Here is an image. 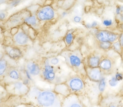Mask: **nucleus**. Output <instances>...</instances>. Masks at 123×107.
Returning a JSON list of instances; mask_svg holds the SVG:
<instances>
[{"mask_svg": "<svg viewBox=\"0 0 123 107\" xmlns=\"http://www.w3.org/2000/svg\"><path fill=\"white\" fill-rule=\"evenodd\" d=\"M23 102L34 107H61L62 101L54 90L40 89L35 86L30 87L26 95L22 97Z\"/></svg>", "mask_w": 123, "mask_h": 107, "instance_id": "1", "label": "nucleus"}, {"mask_svg": "<svg viewBox=\"0 0 123 107\" xmlns=\"http://www.w3.org/2000/svg\"><path fill=\"white\" fill-rule=\"evenodd\" d=\"M60 55L65 60V63L77 75L83 79L86 77L84 59L80 48L76 50H65L61 53Z\"/></svg>", "mask_w": 123, "mask_h": 107, "instance_id": "2", "label": "nucleus"}, {"mask_svg": "<svg viewBox=\"0 0 123 107\" xmlns=\"http://www.w3.org/2000/svg\"><path fill=\"white\" fill-rule=\"evenodd\" d=\"M31 14L27 9L20 10L9 16L4 23V28L10 29L19 27L24 24V19L27 16Z\"/></svg>", "mask_w": 123, "mask_h": 107, "instance_id": "3", "label": "nucleus"}, {"mask_svg": "<svg viewBox=\"0 0 123 107\" xmlns=\"http://www.w3.org/2000/svg\"><path fill=\"white\" fill-rule=\"evenodd\" d=\"M5 87L8 94L21 97L26 95L30 89L22 80L5 84Z\"/></svg>", "mask_w": 123, "mask_h": 107, "instance_id": "4", "label": "nucleus"}, {"mask_svg": "<svg viewBox=\"0 0 123 107\" xmlns=\"http://www.w3.org/2000/svg\"><path fill=\"white\" fill-rule=\"evenodd\" d=\"M71 93L80 95L85 91V84L83 78L78 75L72 76L65 82Z\"/></svg>", "mask_w": 123, "mask_h": 107, "instance_id": "5", "label": "nucleus"}, {"mask_svg": "<svg viewBox=\"0 0 123 107\" xmlns=\"http://www.w3.org/2000/svg\"><path fill=\"white\" fill-rule=\"evenodd\" d=\"M42 71L40 76L43 79L49 83H53L56 80L57 72L56 67L49 63L48 58H44L41 64Z\"/></svg>", "mask_w": 123, "mask_h": 107, "instance_id": "6", "label": "nucleus"}, {"mask_svg": "<svg viewBox=\"0 0 123 107\" xmlns=\"http://www.w3.org/2000/svg\"><path fill=\"white\" fill-rule=\"evenodd\" d=\"M36 16L40 22H50L56 16V11L51 6L44 5L40 7L36 13Z\"/></svg>", "mask_w": 123, "mask_h": 107, "instance_id": "7", "label": "nucleus"}, {"mask_svg": "<svg viewBox=\"0 0 123 107\" xmlns=\"http://www.w3.org/2000/svg\"><path fill=\"white\" fill-rule=\"evenodd\" d=\"M12 41L14 46L18 47H26L32 42V39L24 31L21 26L18 27V30L12 36Z\"/></svg>", "mask_w": 123, "mask_h": 107, "instance_id": "8", "label": "nucleus"}, {"mask_svg": "<svg viewBox=\"0 0 123 107\" xmlns=\"http://www.w3.org/2000/svg\"><path fill=\"white\" fill-rule=\"evenodd\" d=\"M120 34L108 30H99L95 34V37L97 42L113 43L118 40Z\"/></svg>", "mask_w": 123, "mask_h": 107, "instance_id": "9", "label": "nucleus"}, {"mask_svg": "<svg viewBox=\"0 0 123 107\" xmlns=\"http://www.w3.org/2000/svg\"><path fill=\"white\" fill-rule=\"evenodd\" d=\"M99 67L104 75H111L114 71V61L107 56H103L101 59Z\"/></svg>", "mask_w": 123, "mask_h": 107, "instance_id": "10", "label": "nucleus"}, {"mask_svg": "<svg viewBox=\"0 0 123 107\" xmlns=\"http://www.w3.org/2000/svg\"><path fill=\"white\" fill-rule=\"evenodd\" d=\"M61 107H84V106L79 95L71 93L63 98Z\"/></svg>", "mask_w": 123, "mask_h": 107, "instance_id": "11", "label": "nucleus"}, {"mask_svg": "<svg viewBox=\"0 0 123 107\" xmlns=\"http://www.w3.org/2000/svg\"><path fill=\"white\" fill-rule=\"evenodd\" d=\"M25 68L28 74L32 77L40 75L42 71L41 64L33 60H27L25 64Z\"/></svg>", "mask_w": 123, "mask_h": 107, "instance_id": "12", "label": "nucleus"}, {"mask_svg": "<svg viewBox=\"0 0 123 107\" xmlns=\"http://www.w3.org/2000/svg\"><path fill=\"white\" fill-rule=\"evenodd\" d=\"M85 70L86 77L89 80L95 83L99 82L105 76L99 67L91 68L86 66Z\"/></svg>", "mask_w": 123, "mask_h": 107, "instance_id": "13", "label": "nucleus"}, {"mask_svg": "<svg viewBox=\"0 0 123 107\" xmlns=\"http://www.w3.org/2000/svg\"><path fill=\"white\" fill-rule=\"evenodd\" d=\"M20 80H22V77L19 70L15 67H10L6 75L4 77L3 81L5 85Z\"/></svg>", "mask_w": 123, "mask_h": 107, "instance_id": "14", "label": "nucleus"}, {"mask_svg": "<svg viewBox=\"0 0 123 107\" xmlns=\"http://www.w3.org/2000/svg\"><path fill=\"white\" fill-rule=\"evenodd\" d=\"M5 54L11 59L18 60L23 57V53L19 47L15 46H4Z\"/></svg>", "mask_w": 123, "mask_h": 107, "instance_id": "15", "label": "nucleus"}, {"mask_svg": "<svg viewBox=\"0 0 123 107\" xmlns=\"http://www.w3.org/2000/svg\"><path fill=\"white\" fill-rule=\"evenodd\" d=\"M103 55H100L99 54L93 53L89 55L87 57L86 63L85 65L91 68L99 67L101 59Z\"/></svg>", "mask_w": 123, "mask_h": 107, "instance_id": "16", "label": "nucleus"}, {"mask_svg": "<svg viewBox=\"0 0 123 107\" xmlns=\"http://www.w3.org/2000/svg\"><path fill=\"white\" fill-rule=\"evenodd\" d=\"M53 90L57 94L60 96H62L63 98L71 94L69 88L65 82L56 84Z\"/></svg>", "mask_w": 123, "mask_h": 107, "instance_id": "17", "label": "nucleus"}, {"mask_svg": "<svg viewBox=\"0 0 123 107\" xmlns=\"http://www.w3.org/2000/svg\"><path fill=\"white\" fill-rule=\"evenodd\" d=\"M40 22L37 18L36 14L31 13L25 18L24 24L33 28L34 29H38L40 27Z\"/></svg>", "mask_w": 123, "mask_h": 107, "instance_id": "18", "label": "nucleus"}, {"mask_svg": "<svg viewBox=\"0 0 123 107\" xmlns=\"http://www.w3.org/2000/svg\"><path fill=\"white\" fill-rule=\"evenodd\" d=\"M75 38V35L74 34V30H69L65 34L63 40L65 46L68 48L72 46L73 43Z\"/></svg>", "mask_w": 123, "mask_h": 107, "instance_id": "19", "label": "nucleus"}, {"mask_svg": "<svg viewBox=\"0 0 123 107\" xmlns=\"http://www.w3.org/2000/svg\"><path fill=\"white\" fill-rule=\"evenodd\" d=\"M123 79V76L120 72H117L108 81V84L112 88L116 87L119 82Z\"/></svg>", "mask_w": 123, "mask_h": 107, "instance_id": "20", "label": "nucleus"}, {"mask_svg": "<svg viewBox=\"0 0 123 107\" xmlns=\"http://www.w3.org/2000/svg\"><path fill=\"white\" fill-rule=\"evenodd\" d=\"M10 66L7 61L4 58L0 60V77H4L6 75Z\"/></svg>", "mask_w": 123, "mask_h": 107, "instance_id": "21", "label": "nucleus"}, {"mask_svg": "<svg viewBox=\"0 0 123 107\" xmlns=\"http://www.w3.org/2000/svg\"><path fill=\"white\" fill-rule=\"evenodd\" d=\"M112 44V43L108 42H97V45L98 48H99L100 50L104 51H107L110 50V49H111Z\"/></svg>", "mask_w": 123, "mask_h": 107, "instance_id": "22", "label": "nucleus"}, {"mask_svg": "<svg viewBox=\"0 0 123 107\" xmlns=\"http://www.w3.org/2000/svg\"><path fill=\"white\" fill-rule=\"evenodd\" d=\"M111 49H112L114 51L117 53L118 54H119L121 56L122 55L123 50L118 40H117V42L112 43Z\"/></svg>", "mask_w": 123, "mask_h": 107, "instance_id": "23", "label": "nucleus"}, {"mask_svg": "<svg viewBox=\"0 0 123 107\" xmlns=\"http://www.w3.org/2000/svg\"><path fill=\"white\" fill-rule=\"evenodd\" d=\"M75 4V0H65L63 2L61 8L63 9L67 10H68L74 6Z\"/></svg>", "mask_w": 123, "mask_h": 107, "instance_id": "24", "label": "nucleus"}, {"mask_svg": "<svg viewBox=\"0 0 123 107\" xmlns=\"http://www.w3.org/2000/svg\"><path fill=\"white\" fill-rule=\"evenodd\" d=\"M106 83L107 82L105 77L102 78L99 82H98V89L101 93H103L106 87Z\"/></svg>", "mask_w": 123, "mask_h": 107, "instance_id": "25", "label": "nucleus"}, {"mask_svg": "<svg viewBox=\"0 0 123 107\" xmlns=\"http://www.w3.org/2000/svg\"><path fill=\"white\" fill-rule=\"evenodd\" d=\"M103 107H123V106L120 101H113L108 102L107 105L103 106Z\"/></svg>", "mask_w": 123, "mask_h": 107, "instance_id": "26", "label": "nucleus"}, {"mask_svg": "<svg viewBox=\"0 0 123 107\" xmlns=\"http://www.w3.org/2000/svg\"><path fill=\"white\" fill-rule=\"evenodd\" d=\"M49 63H50L53 66L56 67L59 64V59L58 58L54 57L48 58Z\"/></svg>", "mask_w": 123, "mask_h": 107, "instance_id": "27", "label": "nucleus"}, {"mask_svg": "<svg viewBox=\"0 0 123 107\" xmlns=\"http://www.w3.org/2000/svg\"><path fill=\"white\" fill-rule=\"evenodd\" d=\"M102 24H103V25L106 27H110L112 26L113 23L112 20L111 19H106L103 20V22H102Z\"/></svg>", "mask_w": 123, "mask_h": 107, "instance_id": "28", "label": "nucleus"}, {"mask_svg": "<svg viewBox=\"0 0 123 107\" xmlns=\"http://www.w3.org/2000/svg\"><path fill=\"white\" fill-rule=\"evenodd\" d=\"M72 19H73V22H74L77 24H78V23H80L81 22L82 20V18L81 16L80 15L76 14V15L73 16Z\"/></svg>", "mask_w": 123, "mask_h": 107, "instance_id": "29", "label": "nucleus"}, {"mask_svg": "<svg viewBox=\"0 0 123 107\" xmlns=\"http://www.w3.org/2000/svg\"><path fill=\"white\" fill-rule=\"evenodd\" d=\"M98 26V23L96 21H93L91 23H87L85 24V27L88 29H93Z\"/></svg>", "mask_w": 123, "mask_h": 107, "instance_id": "30", "label": "nucleus"}, {"mask_svg": "<svg viewBox=\"0 0 123 107\" xmlns=\"http://www.w3.org/2000/svg\"><path fill=\"white\" fill-rule=\"evenodd\" d=\"M7 13L6 11L0 10V21H4L6 20Z\"/></svg>", "mask_w": 123, "mask_h": 107, "instance_id": "31", "label": "nucleus"}, {"mask_svg": "<svg viewBox=\"0 0 123 107\" xmlns=\"http://www.w3.org/2000/svg\"><path fill=\"white\" fill-rule=\"evenodd\" d=\"M5 54V51H4V46L2 44H0V60L4 58V56Z\"/></svg>", "mask_w": 123, "mask_h": 107, "instance_id": "32", "label": "nucleus"}, {"mask_svg": "<svg viewBox=\"0 0 123 107\" xmlns=\"http://www.w3.org/2000/svg\"><path fill=\"white\" fill-rule=\"evenodd\" d=\"M118 40L121 44V47L122 48V50L123 51V32H121Z\"/></svg>", "mask_w": 123, "mask_h": 107, "instance_id": "33", "label": "nucleus"}, {"mask_svg": "<svg viewBox=\"0 0 123 107\" xmlns=\"http://www.w3.org/2000/svg\"><path fill=\"white\" fill-rule=\"evenodd\" d=\"M30 105H28L26 103H25V102H22L18 105H17L16 106H14L12 107H29Z\"/></svg>", "mask_w": 123, "mask_h": 107, "instance_id": "34", "label": "nucleus"}, {"mask_svg": "<svg viewBox=\"0 0 123 107\" xmlns=\"http://www.w3.org/2000/svg\"><path fill=\"white\" fill-rule=\"evenodd\" d=\"M121 6H118L116 8V13L117 15H120L121 13Z\"/></svg>", "mask_w": 123, "mask_h": 107, "instance_id": "35", "label": "nucleus"}, {"mask_svg": "<svg viewBox=\"0 0 123 107\" xmlns=\"http://www.w3.org/2000/svg\"><path fill=\"white\" fill-rule=\"evenodd\" d=\"M118 29L121 32H123V22H122L118 25Z\"/></svg>", "mask_w": 123, "mask_h": 107, "instance_id": "36", "label": "nucleus"}, {"mask_svg": "<svg viewBox=\"0 0 123 107\" xmlns=\"http://www.w3.org/2000/svg\"><path fill=\"white\" fill-rule=\"evenodd\" d=\"M120 19L121 21L122 22H123V14H121L120 17Z\"/></svg>", "mask_w": 123, "mask_h": 107, "instance_id": "37", "label": "nucleus"}, {"mask_svg": "<svg viewBox=\"0 0 123 107\" xmlns=\"http://www.w3.org/2000/svg\"><path fill=\"white\" fill-rule=\"evenodd\" d=\"M121 11H123V6H121Z\"/></svg>", "mask_w": 123, "mask_h": 107, "instance_id": "38", "label": "nucleus"}, {"mask_svg": "<svg viewBox=\"0 0 123 107\" xmlns=\"http://www.w3.org/2000/svg\"><path fill=\"white\" fill-rule=\"evenodd\" d=\"M120 1H122V2H123V0H120Z\"/></svg>", "mask_w": 123, "mask_h": 107, "instance_id": "39", "label": "nucleus"}, {"mask_svg": "<svg viewBox=\"0 0 123 107\" xmlns=\"http://www.w3.org/2000/svg\"></svg>", "mask_w": 123, "mask_h": 107, "instance_id": "40", "label": "nucleus"}]
</instances>
